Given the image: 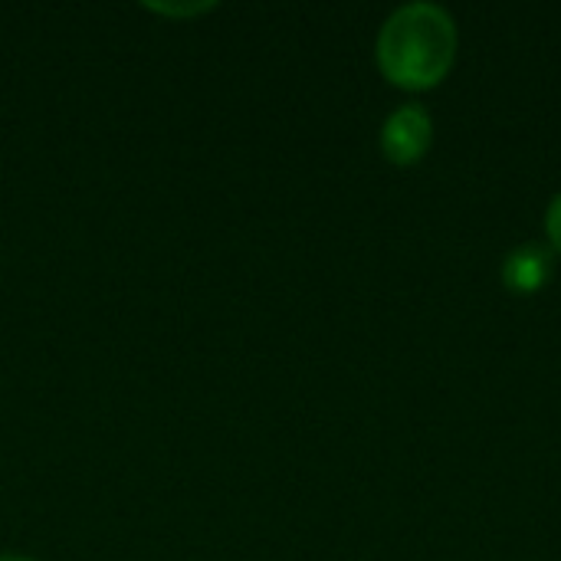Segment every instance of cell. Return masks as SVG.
<instances>
[{
	"instance_id": "1",
	"label": "cell",
	"mask_w": 561,
	"mask_h": 561,
	"mask_svg": "<svg viewBox=\"0 0 561 561\" xmlns=\"http://www.w3.org/2000/svg\"><path fill=\"white\" fill-rule=\"evenodd\" d=\"M457 53V23L434 0L401 3L378 33V66L408 89H424L444 79Z\"/></svg>"
},
{
	"instance_id": "3",
	"label": "cell",
	"mask_w": 561,
	"mask_h": 561,
	"mask_svg": "<svg viewBox=\"0 0 561 561\" xmlns=\"http://www.w3.org/2000/svg\"><path fill=\"white\" fill-rule=\"evenodd\" d=\"M552 276V253L542 243H519L503 260V283L513 293H536Z\"/></svg>"
},
{
	"instance_id": "6",
	"label": "cell",
	"mask_w": 561,
	"mask_h": 561,
	"mask_svg": "<svg viewBox=\"0 0 561 561\" xmlns=\"http://www.w3.org/2000/svg\"><path fill=\"white\" fill-rule=\"evenodd\" d=\"M0 561H33V559H26V556H7V552H3Z\"/></svg>"
},
{
	"instance_id": "4",
	"label": "cell",
	"mask_w": 561,
	"mask_h": 561,
	"mask_svg": "<svg viewBox=\"0 0 561 561\" xmlns=\"http://www.w3.org/2000/svg\"><path fill=\"white\" fill-rule=\"evenodd\" d=\"M214 7L217 3H210V0H204V3H148V10L164 13V16H197V13H207Z\"/></svg>"
},
{
	"instance_id": "2",
	"label": "cell",
	"mask_w": 561,
	"mask_h": 561,
	"mask_svg": "<svg viewBox=\"0 0 561 561\" xmlns=\"http://www.w3.org/2000/svg\"><path fill=\"white\" fill-rule=\"evenodd\" d=\"M434 138L431 112L421 102H408L394 108L381 128V148L394 164H414Z\"/></svg>"
},
{
	"instance_id": "5",
	"label": "cell",
	"mask_w": 561,
	"mask_h": 561,
	"mask_svg": "<svg viewBox=\"0 0 561 561\" xmlns=\"http://www.w3.org/2000/svg\"><path fill=\"white\" fill-rule=\"evenodd\" d=\"M546 227H549L552 243L561 250V194L552 201V207H549V214H546Z\"/></svg>"
}]
</instances>
